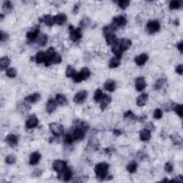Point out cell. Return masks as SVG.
<instances>
[{
	"label": "cell",
	"instance_id": "11",
	"mask_svg": "<svg viewBox=\"0 0 183 183\" xmlns=\"http://www.w3.org/2000/svg\"><path fill=\"white\" fill-rule=\"evenodd\" d=\"M55 53V51H54L53 47H49L46 51V61L44 62L46 66H49L50 64H51V60H52V58Z\"/></svg>",
	"mask_w": 183,
	"mask_h": 183
},
{
	"label": "cell",
	"instance_id": "31",
	"mask_svg": "<svg viewBox=\"0 0 183 183\" xmlns=\"http://www.w3.org/2000/svg\"><path fill=\"white\" fill-rule=\"evenodd\" d=\"M36 42L40 46H44L47 42V36L44 34H41L39 36H38L36 39Z\"/></svg>",
	"mask_w": 183,
	"mask_h": 183
},
{
	"label": "cell",
	"instance_id": "39",
	"mask_svg": "<svg viewBox=\"0 0 183 183\" xmlns=\"http://www.w3.org/2000/svg\"><path fill=\"white\" fill-rule=\"evenodd\" d=\"M137 164L135 162L129 163V164L127 166V169L128 170V172L130 173H134L136 170H137Z\"/></svg>",
	"mask_w": 183,
	"mask_h": 183
},
{
	"label": "cell",
	"instance_id": "42",
	"mask_svg": "<svg viewBox=\"0 0 183 183\" xmlns=\"http://www.w3.org/2000/svg\"><path fill=\"white\" fill-rule=\"evenodd\" d=\"M129 3H130V1L129 0H122V1H118V5L121 9H125L129 5Z\"/></svg>",
	"mask_w": 183,
	"mask_h": 183
},
{
	"label": "cell",
	"instance_id": "38",
	"mask_svg": "<svg viewBox=\"0 0 183 183\" xmlns=\"http://www.w3.org/2000/svg\"><path fill=\"white\" fill-rule=\"evenodd\" d=\"M75 73H76L75 69H74L71 65H68L66 66V76H67V77H73L74 74H75Z\"/></svg>",
	"mask_w": 183,
	"mask_h": 183
},
{
	"label": "cell",
	"instance_id": "36",
	"mask_svg": "<svg viewBox=\"0 0 183 183\" xmlns=\"http://www.w3.org/2000/svg\"><path fill=\"white\" fill-rule=\"evenodd\" d=\"M11 9H12V4H11V1H4L2 6V10L5 13H8L11 10Z\"/></svg>",
	"mask_w": 183,
	"mask_h": 183
},
{
	"label": "cell",
	"instance_id": "6",
	"mask_svg": "<svg viewBox=\"0 0 183 183\" xmlns=\"http://www.w3.org/2000/svg\"><path fill=\"white\" fill-rule=\"evenodd\" d=\"M85 130H84L81 128L79 127H76L75 129L73 131L72 136L74 141H78V140H81V139H84V135H85Z\"/></svg>",
	"mask_w": 183,
	"mask_h": 183
},
{
	"label": "cell",
	"instance_id": "28",
	"mask_svg": "<svg viewBox=\"0 0 183 183\" xmlns=\"http://www.w3.org/2000/svg\"><path fill=\"white\" fill-rule=\"evenodd\" d=\"M104 88L106 90L109 92H113L116 89V84L114 81L112 80V79H109L105 82L104 84Z\"/></svg>",
	"mask_w": 183,
	"mask_h": 183
},
{
	"label": "cell",
	"instance_id": "35",
	"mask_svg": "<svg viewBox=\"0 0 183 183\" xmlns=\"http://www.w3.org/2000/svg\"><path fill=\"white\" fill-rule=\"evenodd\" d=\"M79 73H80V74H81V77H82L83 80H85V79H88L91 74L90 71H89V69H88L87 67L82 68V69H81V70L79 71Z\"/></svg>",
	"mask_w": 183,
	"mask_h": 183
},
{
	"label": "cell",
	"instance_id": "55",
	"mask_svg": "<svg viewBox=\"0 0 183 183\" xmlns=\"http://www.w3.org/2000/svg\"><path fill=\"white\" fill-rule=\"evenodd\" d=\"M113 132H114V134H115L116 136H119L121 134H122L121 131L120 130H118V129H114V130L113 131Z\"/></svg>",
	"mask_w": 183,
	"mask_h": 183
},
{
	"label": "cell",
	"instance_id": "27",
	"mask_svg": "<svg viewBox=\"0 0 183 183\" xmlns=\"http://www.w3.org/2000/svg\"><path fill=\"white\" fill-rule=\"evenodd\" d=\"M35 61L37 64H41L45 62L46 61V52L43 51H40L36 54L35 56Z\"/></svg>",
	"mask_w": 183,
	"mask_h": 183
},
{
	"label": "cell",
	"instance_id": "12",
	"mask_svg": "<svg viewBox=\"0 0 183 183\" xmlns=\"http://www.w3.org/2000/svg\"><path fill=\"white\" fill-rule=\"evenodd\" d=\"M147 84H146L145 79L144 77L140 76V77H138L135 80V87L137 89V91L142 92L145 89Z\"/></svg>",
	"mask_w": 183,
	"mask_h": 183
},
{
	"label": "cell",
	"instance_id": "14",
	"mask_svg": "<svg viewBox=\"0 0 183 183\" xmlns=\"http://www.w3.org/2000/svg\"><path fill=\"white\" fill-rule=\"evenodd\" d=\"M127 19L123 16H114L112 19V23L115 26H124L127 24Z\"/></svg>",
	"mask_w": 183,
	"mask_h": 183
},
{
	"label": "cell",
	"instance_id": "15",
	"mask_svg": "<svg viewBox=\"0 0 183 183\" xmlns=\"http://www.w3.org/2000/svg\"><path fill=\"white\" fill-rule=\"evenodd\" d=\"M38 119L35 115H31L27 119L26 122V126L28 129H32L36 127L38 124Z\"/></svg>",
	"mask_w": 183,
	"mask_h": 183
},
{
	"label": "cell",
	"instance_id": "1",
	"mask_svg": "<svg viewBox=\"0 0 183 183\" xmlns=\"http://www.w3.org/2000/svg\"><path fill=\"white\" fill-rule=\"evenodd\" d=\"M109 167V165L106 162H100L96 164L94 167V172L98 179L104 180L105 179L107 175Z\"/></svg>",
	"mask_w": 183,
	"mask_h": 183
},
{
	"label": "cell",
	"instance_id": "16",
	"mask_svg": "<svg viewBox=\"0 0 183 183\" xmlns=\"http://www.w3.org/2000/svg\"><path fill=\"white\" fill-rule=\"evenodd\" d=\"M132 43L130 39H127V38H124V39H121V41H119V45L120 46L122 51L129 49L130 48V46H132Z\"/></svg>",
	"mask_w": 183,
	"mask_h": 183
},
{
	"label": "cell",
	"instance_id": "17",
	"mask_svg": "<svg viewBox=\"0 0 183 183\" xmlns=\"http://www.w3.org/2000/svg\"><path fill=\"white\" fill-rule=\"evenodd\" d=\"M40 94H38V93H34V94L26 96L24 98V100L27 103H29V104H34V103L37 102L40 99Z\"/></svg>",
	"mask_w": 183,
	"mask_h": 183
},
{
	"label": "cell",
	"instance_id": "30",
	"mask_svg": "<svg viewBox=\"0 0 183 183\" xmlns=\"http://www.w3.org/2000/svg\"><path fill=\"white\" fill-rule=\"evenodd\" d=\"M56 102L60 105H66L67 104V99L64 94H57L56 95Z\"/></svg>",
	"mask_w": 183,
	"mask_h": 183
},
{
	"label": "cell",
	"instance_id": "26",
	"mask_svg": "<svg viewBox=\"0 0 183 183\" xmlns=\"http://www.w3.org/2000/svg\"><path fill=\"white\" fill-rule=\"evenodd\" d=\"M121 57L114 56L109 61V66L110 68H116L120 65Z\"/></svg>",
	"mask_w": 183,
	"mask_h": 183
},
{
	"label": "cell",
	"instance_id": "56",
	"mask_svg": "<svg viewBox=\"0 0 183 183\" xmlns=\"http://www.w3.org/2000/svg\"><path fill=\"white\" fill-rule=\"evenodd\" d=\"M0 16H1V20H2L3 18H4V15H3L2 14H0Z\"/></svg>",
	"mask_w": 183,
	"mask_h": 183
},
{
	"label": "cell",
	"instance_id": "54",
	"mask_svg": "<svg viewBox=\"0 0 183 183\" xmlns=\"http://www.w3.org/2000/svg\"><path fill=\"white\" fill-rule=\"evenodd\" d=\"M177 49H179V51H180V52H182V49H183V43L182 41H181L179 44H178L177 45Z\"/></svg>",
	"mask_w": 183,
	"mask_h": 183
},
{
	"label": "cell",
	"instance_id": "34",
	"mask_svg": "<svg viewBox=\"0 0 183 183\" xmlns=\"http://www.w3.org/2000/svg\"><path fill=\"white\" fill-rule=\"evenodd\" d=\"M116 29H117V27L114 24L106 26L103 28V33H104V35H107V34H110V33H114V31L116 30Z\"/></svg>",
	"mask_w": 183,
	"mask_h": 183
},
{
	"label": "cell",
	"instance_id": "41",
	"mask_svg": "<svg viewBox=\"0 0 183 183\" xmlns=\"http://www.w3.org/2000/svg\"><path fill=\"white\" fill-rule=\"evenodd\" d=\"M61 60H62V59H61V56L60 54H59L58 53L56 52L52 58L51 64H59V63H61Z\"/></svg>",
	"mask_w": 183,
	"mask_h": 183
},
{
	"label": "cell",
	"instance_id": "7",
	"mask_svg": "<svg viewBox=\"0 0 183 183\" xmlns=\"http://www.w3.org/2000/svg\"><path fill=\"white\" fill-rule=\"evenodd\" d=\"M86 97H87V92L85 90L80 91L75 94L73 101L76 104H81L84 102Z\"/></svg>",
	"mask_w": 183,
	"mask_h": 183
},
{
	"label": "cell",
	"instance_id": "48",
	"mask_svg": "<svg viewBox=\"0 0 183 183\" xmlns=\"http://www.w3.org/2000/svg\"><path fill=\"white\" fill-rule=\"evenodd\" d=\"M154 117L157 119H161L162 117V112L160 109H156L154 112Z\"/></svg>",
	"mask_w": 183,
	"mask_h": 183
},
{
	"label": "cell",
	"instance_id": "8",
	"mask_svg": "<svg viewBox=\"0 0 183 183\" xmlns=\"http://www.w3.org/2000/svg\"><path fill=\"white\" fill-rule=\"evenodd\" d=\"M71 177H72V172H71V169L66 167L63 172L60 173H58V178L64 181H69L70 180Z\"/></svg>",
	"mask_w": 183,
	"mask_h": 183
},
{
	"label": "cell",
	"instance_id": "51",
	"mask_svg": "<svg viewBox=\"0 0 183 183\" xmlns=\"http://www.w3.org/2000/svg\"><path fill=\"white\" fill-rule=\"evenodd\" d=\"M8 38H9V34L7 33L4 32L3 31H1V33H0V40H1V42L7 40Z\"/></svg>",
	"mask_w": 183,
	"mask_h": 183
},
{
	"label": "cell",
	"instance_id": "37",
	"mask_svg": "<svg viewBox=\"0 0 183 183\" xmlns=\"http://www.w3.org/2000/svg\"><path fill=\"white\" fill-rule=\"evenodd\" d=\"M124 119H130V120H136V119H139V117H137V116L134 115V113L130 110L127 111V112L124 113Z\"/></svg>",
	"mask_w": 183,
	"mask_h": 183
},
{
	"label": "cell",
	"instance_id": "23",
	"mask_svg": "<svg viewBox=\"0 0 183 183\" xmlns=\"http://www.w3.org/2000/svg\"><path fill=\"white\" fill-rule=\"evenodd\" d=\"M139 137H140V139L143 141V142L149 140L151 138L150 131L148 130L147 129H142L140 131V132H139Z\"/></svg>",
	"mask_w": 183,
	"mask_h": 183
},
{
	"label": "cell",
	"instance_id": "10",
	"mask_svg": "<svg viewBox=\"0 0 183 183\" xmlns=\"http://www.w3.org/2000/svg\"><path fill=\"white\" fill-rule=\"evenodd\" d=\"M4 140L11 147H15L18 144V137L13 134H8Z\"/></svg>",
	"mask_w": 183,
	"mask_h": 183
},
{
	"label": "cell",
	"instance_id": "29",
	"mask_svg": "<svg viewBox=\"0 0 183 183\" xmlns=\"http://www.w3.org/2000/svg\"><path fill=\"white\" fill-rule=\"evenodd\" d=\"M10 64V60L7 56H3L0 59V69L1 70H4L6 68L8 67V66Z\"/></svg>",
	"mask_w": 183,
	"mask_h": 183
},
{
	"label": "cell",
	"instance_id": "53",
	"mask_svg": "<svg viewBox=\"0 0 183 183\" xmlns=\"http://www.w3.org/2000/svg\"><path fill=\"white\" fill-rule=\"evenodd\" d=\"M146 129H148V130L151 131V130H153V129H154V125H153L152 123H148V124H146Z\"/></svg>",
	"mask_w": 183,
	"mask_h": 183
},
{
	"label": "cell",
	"instance_id": "18",
	"mask_svg": "<svg viewBox=\"0 0 183 183\" xmlns=\"http://www.w3.org/2000/svg\"><path fill=\"white\" fill-rule=\"evenodd\" d=\"M41 159V154L38 152H32L30 155V158H29V164L31 165H34L36 164L39 162Z\"/></svg>",
	"mask_w": 183,
	"mask_h": 183
},
{
	"label": "cell",
	"instance_id": "46",
	"mask_svg": "<svg viewBox=\"0 0 183 183\" xmlns=\"http://www.w3.org/2000/svg\"><path fill=\"white\" fill-rule=\"evenodd\" d=\"M171 139H172V142L174 144H180L182 143V138L177 135L171 136Z\"/></svg>",
	"mask_w": 183,
	"mask_h": 183
},
{
	"label": "cell",
	"instance_id": "24",
	"mask_svg": "<svg viewBox=\"0 0 183 183\" xmlns=\"http://www.w3.org/2000/svg\"><path fill=\"white\" fill-rule=\"evenodd\" d=\"M54 19L55 24L62 25L66 21V16L64 14H59L54 16Z\"/></svg>",
	"mask_w": 183,
	"mask_h": 183
},
{
	"label": "cell",
	"instance_id": "9",
	"mask_svg": "<svg viewBox=\"0 0 183 183\" xmlns=\"http://www.w3.org/2000/svg\"><path fill=\"white\" fill-rule=\"evenodd\" d=\"M39 35V26H37V27L35 28L34 29L31 30L29 32H27L26 34V38H27V40L29 41V42H32L34 40H36L37 39L38 36Z\"/></svg>",
	"mask_w": 183,
	"mask_h": 183
},
{
	"label": "cell",
	"instance_id": "47",
	"mask_svg": "<svg viewBox=\"0 0 183 183\" xmlns=\"http://www.w3.org/2000/svg\"><path fill=\"white\" fill-rule=\"evenodd\" d=\"M73 142H74V139H73L71 134H66L65 137H64V142H65L66 144H71Z\"/></svg>",
	"mask_w": 183,
	"mask_h": 183
},
{
	"label": "cell",
	"instance_id": "4",
	"mask_svg": "<svg viewBox=\"0 0 183 183\" xmlns=\"http://www.w3.org/2000/svg\"><path fill=\"white\" fill-rule=\"evenodd\" d=\"M159 29H160V24L157 20L150 21L147 24V31L150 34L159 31Z\"/></svg>",
	"mask_w": 183,
	"mask_h": 183
},
{
	"label": "cell",
	"instance_id": "21",
	"mask_svg": "<svg viewBox=\"0 0 183 183\" xmlns=\"http://www.w3.org/2000/svg\"><path fill=\"white\" fill-rule=\"evenodd\" d=\"M148 56L146 54H141L140 55L137 56L134 59L136 64L139 66H142L146 63V61L148 60Z\"/></svg>",
	"mask_w": 183,
	"mask_h": 183
},
{
	"label": "cell",
	"instance_id": "52",
	"mask_svg": "<svg viewBox=\"0 0 183 183\" xmlns=\"http://www.w3.org/2000/svg\"><path fill=\"white\" fill-rule=\"evenodd\" d=\"M176 72L178 73L179 74L182 75L183 73V65L182 64L178 65L177 67H176Z\"/></svg>",
	"mask_w": 183,
	"mask_h": 183
},
{
	"label": "cell",
	"instance_id": "33",
	"mask_svg": "<svg viewBox=\"0 0 183 183\" xmlns=\"http://www.w3.org/2000/svg\"><path fill=\"white\" fill-rule=\"evenodd\" d=\"M112 52L114 54L115 56H118V57H121V56H122L123 51L122 49H121L120 46H119V43L112 46Z\"/></svg>",
	"mask_w": 183,
	"mask_h": 183
},
{
	"label": "cell",
	"instance_id": "32",
	"mask_svg": "<svg viewBox=\"0 0 183 183\" xmlns=\"http://www.w3.org/2000/svg\"><path fill=\"white\" fill-rule=\"evenodd\" d=\"M104 95H105V94H104V93L102 92V90L99 89H97V90L95 91V93H94V100L96 102H100L101 100H102V99L103 97H104Z\"/></svg>",
	"mask_w": 183,
	"mask_h": 183
},
{
	"label": "cell",
	"instance_id": "20",
	"mask_svg": "<svg viewBox=\"0 0 183 183\" xmlns=\"http://www.w3.org/2000/svg\"><path fill=\"white\" fill-rule=\"evenodd\" d=\"M39 21L44 22L46 25H47L48 26H52L54 25V24H55V23H54V16H51L50 14L44 15L42 17V19H39Z\"/></svg>",
	"mask_w": 183,
	"mask_h": 183
},
{
	"label": "cell",
	"instance_id": "45",
	"mask_svg": "<svg viewBox=\"0 0 183 183\" xmlns=\"http://www.w3.org/2000/svg\"><path fill=\"white\" fill-rule=\"evenodd\" d=\"M180 7V3L179 1H172L169 4V9H177Z\"/></svg>",
	"mask_w": 183,
	"mask_h": 183
},
{
	"label": "cell",
	"instance_id": "13",
	"mask_svg": "<svg viewBox=\"0 0 183 183\" xmlns=\"http://www.w3.org/2000/svg\"><path fill=\"white\" fill-rule=\"evenodd\" d=\"M105 36V39L106 42L108 45H115L119 43V40H118L117 36L114 34V33H110V34H108Z\"/></svg>",
	"mask_w": 183,
	"mask_h": 183
},
{
	"label": "cell",
	"instance_id": "44",
	"mask_svg": "<svg viewBox=\"0 0 183 183\" xmlns=\"http://www.w3.org/2000/svg\"><path fill=\"white\" fill-rule=\"evenodd\" d=\"M16 75V71L14 68H9V69H7L6 71V76H9L10 78H14L15 77Z\"/></svg>",
	"mask_w": 183,
	"mask_h": 183
},
{
	"label": "cell",
	"instance_id": "50",
	"mask_svg": "<svg viewBox=\"0 0 183 183\" xmlns=\"http://www.w3.org/2000/svg\"><path fill=\"white\" fill-rule=\"evenodd\" d=\"M16 158L14 155L11 154V155H9L6 158V162L9 164H11L15 162Z\"/></svg>",
	"mask_w": 183,
	"mask_h": 183
},
{
	"label": "cell",
	"instance_id": "5",
	"mask_svg": "<svg viewBox=\"0 0 183 183\" xmlns=\"http://www.w3.org/2000/svg\"><path fill=\"white\" fill-rule=\"evenodd\" d=\"M52 167L54 170H55L57 173H60L64 170L67 165H66V162L64 160H61V159H56L54 161L52 164Z\"/></svg>",
	"mask_w": 183,
	"mask_h": 183
},
{
	"label": "cell",
	"instance_id": "43",
	"mask_svg": "<svg viewBox=\"0 0 183 183\" xmlns=\"http://www.w3.org/2000/svg\"><path fill=\"white\" fill-rule=\"evenodd\" d=\"M182 109H183V106L182 104H177L175 107H174V110L178 115L181 118L182 117Z\"/></svg>",
	"mask_w": 183,
	"mask_h": 183
},
{
	"label": "cell",
	"instance_id": "22",
	"mask_svg": "<svg viewBox=\"0 0 183 183\" xmlns=\"http://www.w3.org/2000/svg\"><path fill=\"white\" fill-rule=\"evenodd\" d=\"M148 99V94L147 93H142L137 98V104L139 107H142L146 104Z\"/></svg>",
	"mask_w": 183,
	"mask_h": 183
},
{
	"label": "cell",
	"instance_id": "3",
	"mask_svg": "<svg viewBox=\"0 0 183 183\" xmlns=\"http://www.w3.org/2000/svg\"><path fill=\"white\" fill-rule=\"evenodd\" d=\"M69 31H70V34H69V38L71 41H76L81 39L82 34H81V31L80 28H74L72 25H70L69 26Z\"/></svg>",
	"mask_w": 183,
	"mask_h": 183
},
{
	"label": "cell",
	"instance_id": "49",
	"mask_svg": "<svg viewBox=\"0 0 183 183\" xmlns=\"http://www.w3.org/2000/svg\"><path fill=\"white\" fill-rule=\"evenodd\" d=\"M164 170L166 171V172H167L168 173L172 172L173 170V164H172L171 162H168L165 164V165H164Z\"/></svg>",
	"mask_w": 183,
	"mask_h": 183
},
{
	"label": "cell",
	"instance_id": "25",
	"mask_svg": "<svg viewBox=\"0 0 183 183\" xmlns=\"http://www.w3.org/2000/svg\"><path fill=\"white\" fill-rule=\"evenodd\" d=\"M111 101H112V97L105 94L104 97L100 101V108L102 109V110H104L105 109V108L107 107L108 104L110 103Z\"/></svg>",
	"mask_w": 183,
	"mask_h": 183
},
{
	"label": "cell",
	"instance_id": "2",
	"mask_svg": "<svg viewBox=\"0 0 183 183\" xmlns=\"http://www.w3.org/2000/svg\"><path fill=\"white\" fill-rule=\"evenodd\" d=\"M49 129L56 137H59L64 133V127L59 123L52 122L49 124Z\"/></svg>",
	"mask_w": 183,
	"mask_h": 183
},
{
	"label": "cell",
	"instance_id": "40",
	"mask_svg": "<svg viewBox=\"0 0 183 183\" xmlns=\"http://www.w3.org/2000/svg\"><path fill=\"white\" fill-rule=\"evenodd\" d=\"M166 82V79H159L156 81L155 84H154V89L156 90H159L161 88L164 86V84H165Z\"/></svg>",
	"mask_w": 183,
	"mask_h": 183
},
{
	"label": "cell",
	"instance_id": "19",
	"mask_svg": "<svg viewBox=\"0 0 183 183\" xmlns=\"http://www.w3.org/2000/svg\"><path fill=\"white\" fill-rule=\"evenodd\" d=\"M56 100H54V99H49L47 103H46V110L49 114H51L54 110L56 109Z\"/></svg>",
	"mask_w": 183,
	"mask_h": 183
}]
</instances>
